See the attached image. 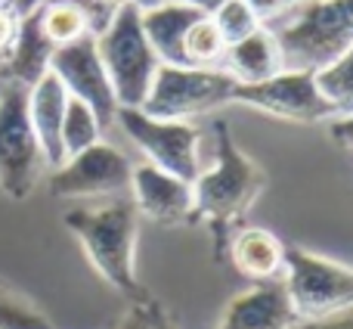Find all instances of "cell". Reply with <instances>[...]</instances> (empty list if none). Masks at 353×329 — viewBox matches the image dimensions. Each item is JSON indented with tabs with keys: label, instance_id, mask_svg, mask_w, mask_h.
<instances>
[{
	"label": "cell",
	"instance_id": "cell-24",
	"mask_svg": "<svg viewBox=\"0 0 353 329\" xmlns=\"http://www.w3.org/2000/svg\"><path fill=\"white\" fill-rule=\"evenodd\" d=\"M112 329H180L176 320L168 314V308L161 301H155L152 295H140L130 299L128 311L118 317V323Z\"/></svg>",
	"mask_w": 353,
	"mask_h": 329
},
{
	"label": "cell",
	"instance_id": "cell-14",
	"mask_svg": "<svg viewBox=\"0 0 353 329\" xmlns=\"http://www.w3.org/2000/svg\"><path fill=\"white\" fill-rule=\"evenodd\" d=\"M68 91L53 72L41 75L34 84L28 87V122L34 128V137L41 143V153L47 168H59L65 162V149H62V115H65Z\"/></svg>",
	"mask_w": 353,
	"mask_h": 329
},
{
	"label": "cell",
	"instance_id": "cell-22",
	"mask_svg": "<svg viewBox=\"0 0 353 329\" xmlns=\"http://www.w3.org/2000/svg\"><path fill=\"white\" fill-rule=\"evenodd\" d=\"M226 53V41L220 28L214 25L211 16H199L189 25L186 37H183V56L186 66L195 68H220V59Z\"/></svg>",
	"mask_w": 353,
	"mask_h": 329
},
{
	"label": "cell",
	"instance_id": "cell-27",
	"mask_svg": "<svg viewBox=\"0 0 353 329\" xmlns=\"http://www.w3.org/2000/svg\"><path fill=\"white\" fill-rule=\"evenodd\" d=\"M19 25H22V12L10 3V0H0V72L6 68L12 56V47H16L19 37Z\"/></svg>",
	"mask_w": 353,
	"mask_h": 329
},
{
	"label": "cell",
	"instance_id": "cell-9",
	"mask_svg": "<svg viewBox=\"0 0 353 329\" xmlns=\"http://www.w3.org/2000/svg\"><path fill=\"white\" fill-rule=\"evenodd\" d=\"M134 162L112 143H93L50 171V193L56 199H93V196L130 193Z\"/></svg>",
	"mask_w": 353,
	"mask_h": 329
},
{
	"label": "cell",
	"instance_id": "cell-3",
	"mask_svg": "<svg viewBox=\"0 0 353 329\" xmlns=\"http://www.w3.org/2000/svg\"><path fill=\"white\" fill-rule=\"evenodd\" d=\"M263 28L279 44L282 68L319 72L353 47V0H301Z\"/></svg>",
	"mask_w": 353,
	"mask_h": 329
},
{
	"label": "cell",
	"instance_id": "cell-32",
	"mask_svg": "<svg viewBox=\"0 0 353 329\" xmlns=\"http://www.w3.org/2000/svg\"><path fill=\"white\" fill-rule=\"evenodd\" d=\"M41 3H43V0H19V3H12V6H16L19 12H31L34 6H41Z\"/></svg>",
	"mask_w": 353,
	"mask_h": 329
},
{
	"label": "cell",
	"instance_id": "cell-16",
	"mask_svg": "<svg viewBox=\"0 0 353 329\" xmlns=\"http://www.w3.org/2000/svg\"><path fill=\"white\" fill-rule=\"evenodd\" d=\"M201 12H195L192 6L174 3V0H161L155 6L140 10L143 35H146L152 53L159 56L161 66H186L183 56V37H186L189 25L199 19Z\"/></svg>",
	"mask_w": 353,
	"mask_h": 329
},
{
	"label": "cell",
	"instance_id": "cell-4",
	"mask_svg": "<svg viewBox=\"0 0 353 329\" xmlns=\"http://www.w3.org/2000/svg\"><path fill=\"white\" fill-rule=\"evenodd\" d=\"M99 59L105 66V75L112 81L118 106L140 109L146 100L152 78L159 72V56L152 53L140 22V6L128 3L115 16V22L97 37Z\"/></svg>",
	"mask_w": 353,
	"mask_h": 329
},
{
	"label": "cell",
	"instance_id": "cell-20",
	"mask_svg": "<svg viewBox=\"0 0 353 329\" xmlns=\"http://www.w3.org/2000/svg\"><path fill=\"white\" fill-rule=\"evenodd\" d=\"M103 122L97 118V112L87 103L68 97L65 103V115H62V149H65V159L90 149L93 143L103 140Z\"/></svg>",
	"mask_w": 353,
	"mask_h": 329
},
{
	"label": "cell",
	"instance_id": "cell-19",
	"mask_svg": "<svg viewBox=\"0 0 353 329\" xmlns=\"http://www.w3.org/2000/svg\"><path fill=\"white\" fill-rule=\"evenodd\" d=\"M41 31L56 50L68 47V44L81 41V37L90 35L87 28V19L72 0H43L41 6H34Z\"/></svg>",
	"mask_w": 353,
	"mask_h": 329
},
{
	"label": "cell",
	"instance_id": "cell-1",
	"mask_svg": "<svg viewBox=\"0 0 353 329\" xmlns=\"http://www.w3.org/2000/svg\"><path fill=\"white\" fill-rule=\"evenodd\" d=\"M267 189V171L236 147L226 122H214V164L192 180L195 224H205L214 258L226 261L230 239L257 196Z\"/></svg>",
	"mask_w": 353,
	"mask_h": 329
},
{
	"label": "cell",
	"instance_id": "cell-5",
	"mask_svg": "<svg viewBox=\"0 0 353 329\" xmlns=\"http://www.w3.org/2000/svg\"><path fill=\"white\" fill-rule=\"evenodd\" d=\"M239 84L223 68L195 66H159L140 109L165 122H189L226 103H236Z\"/></svg>",
	"mask_w": 353,
	"mask_h": 329
},
{
	"label": "cell",
	"instance_id": "cell-26",
	"mask_svg": "<svg viewBox=\"0 0 353 329\" xmlns=\"http://www.w3.org/2000/svg\"><path fill=\"white\" fill-rule=\"evenodd\" d=\"M72 3L84 12L90 35L99 37L112 22H115V16L130 3V0H72Z\"/></svg>",
	"mask_w": 353,
	"mask_h": 329
},
{
	"label": "cell",
	"instance_id": "cell-23",
	"mask_svg": "<svg viewBox=\"0 0 353 329\" xmlns=\"http://www.w3.org/2000/svg\"><path fill=\"white\" fill-rule=\"evenodd\" d=\"M0 329H56L31 295L0 276Z\"/></svg>",
	"mask_w": 353,
	"mask_h": 329
},
{
	"label": "cell",
	"instance_id": "cell-12",
	"mask_svg": "<svg viewBox=\"0 0 353 329\" xmlns=\"http://www.w3.org/2000/svg\"><path fill=\"white\" fill-rule=\"evenodd\" d=\"M130 199H134L137 212L146 214L155 224H165V227L195 224L192 183L180 180V177L168 174V171L155 168V164H149V162L134 164Z\"/></svg>",
	"mask_w": 353,
	"mask_h": 329
},
{
	"label": "cell",
	"instance_id": "cell-10",
	"mask_svg": "<svg viewBox=\"0 0 353 329\" xmlns=\"http://www.w3.org/2000/svg\"><path fill=\"white\" fill-rule=\"evenodd\" d=\"M236 103H245L251 109L270 112L276 118H288V122L298 124L332 122L335 118L329 100L316 87V75L292 72V68H282L279 75L261 81V84H239Z\"/></svg>",
	"mask_w": 353,
	"mask_h": 329
},
{
	"label": "cell",
	"instance_id": "cell-8",
	"mask_svg": "<svg viewBox=\"0 0 353 329\" xmlns=\"http://www.w3.org/2000/svg\"><path fill=\"white\" fill-rule=\"evenodd\" d=\"M115 122L130 137V143L146 156L149 164L180 177L186 183H192L201 174V159H199L201 131L195 124L152 118L143 109H130V106H118Z\"/></svg>",
	"mask_w": 353,
	"mask_h": 329
},
{
	"label": "cell",
	"instance_id": "cell-6",
	"mask_svg": "<svg viewBox=\"0 0 353 329\" xmlns=\"http://www.w3.org/2000/svg\"><path fill=\"white\" fill-rule=\"evenodd\" d=\"M282 283L298 320H323L353 308V267L301 245H285Z\"/></svg>",
	"mask_w": 353,
	"mask_h": 329
},
{
	"label": "cell",
	"instance_id": "cell-2",
	"mask_svg": "<svg viewBox=\"0 0 353 329\" xmlns=\"http://www.w3.org/2000/svg\"><path fill=\"white\" fill-rule=\"evenodd\" d=\"M65 227L78 236L84 255L109 286L128 299H140L143 286L134 270L137 236H140V212L134 199H112L103 205H84L65 212Z\"/></svg>",
	"mask_w": 353,
	"mask_h": 329
},
{
	"label": "cell",
	"instance_id": "cell-31",
	"mask_svg": "<svg viewBox=\"0 0 353 329\" xmlns=\"http://www.w3.org/2000/svg\"><path fill=\"white\" fill-rule=\"evenodd\" d=\"M174 3L192 6V10H195V12H201V16H211V12H217L220 6L226 3V0H174Z\"/></svg>",
	"mask_w": 353,
	"mask_h": 329
},
{
	"label": "cell",
	"instance_id": "cell-25",
	"mask_svg": "<svg viewBox=\"0 0 353 329\" xmlns=\"http://www.w3.org/2000/svg\"><path fill=\"white\" fill-rule=\"evenodd\" d=\"M211 19L220 28V35H223L226 47L242 41V37H248V35H254V31L261 28V19L251 12V6L245 3V0H226L217 12H211Z\"/></svg>",
	"mask_w": 353,
	"mask_h": 329
},
{
	"label": "cell",
	"instance_id": "cell-18",
	"mask_svg": "<svg viewBox=\"0 0 353 329\" xmlns=\"http://www.w3.org/2000/svg\"><path fill=\"white\" fill-rule=\"evenodd\" d=\"M53 44L43 37L37 12H22V25H19V37L6 68L0 72V81H12V84L31 87L41 75L50 72V59H53Z\"/></svg>",
	"mask_w": 353,
	"mask_h": 329
},
{
	"label": "cell",
	"instance_id": "cell-28",
	"mask_svg": "<svg viewBox=\"0 0 353 329\" xmlns=\"http://www.w3.org/2000/svg\"><path fill=\"white\" fill-rule=\"evenodd\" d=\"M245 3H248L251 12L261 19V25H270V22H276L279 16H285L292 6H298L301 0H245Z\"/></svg>",
	"mask_w": 353,
	"mask_h": 329
},
{
	"label": "cell",
	"instance_id": "cell-33",
	"mask_svg": "<svg viewBox=\"0 0 353 329\" xmlns=\"http://www.w3.org/2000/svg\"><path fill=\"white\" fill-rule=\"evenodd\" d=\"M134 6H140V10H146V6H155V3H161V0H130Z\"/></svg>",
	"mask_w": 353,
	"mask_h": 329
},
{
	"label": "cell",
	"instance_id": "cell-15",
	"mask_svg": "<svg viewBox=\"0 0 353 329\" xmlns=\"http://www.w3.org/2000/svg\"><path fill=\"white\" fill-rule=\"evenodd\" d=\"M226 258L242 276L254 283L279 280L282 267H285V245L276 233L263 230V227H242L232 233L230 252Z\"/></svg>",
	"mask_w": 353,
	"mask_h": 329
},
{
	"label": "cell",
	"instance_id": "cell-11",
	"mask_svg": "<svg viewBox=\"0 0 353 329\" xmlns=\"http://www.w3.org/2000/svg\"><path fill=\"white\" fill-rule=\"evenodd\" d=\"M50 72L62 81V87L68 91V97L87 103L97 118L103 122V128H109L118 115V100L112 91V81L105 75V66L99 59L97 37L87 35L81 41L68 44V47L53 50L50 59Z\"/></svg>",
	"mask_w": 353,
	"mask_h": 329
},
{
	"label": "cell",
	"instance_id": "cell-34",
	"mask_svg": "<svg viewBox=\"0 0 353 329\" xmlns=\"http://www.w3.org/2000/svg\"><path fill=\"white\" fill-rule=\"evenodd\" d=\"M10 3H19V0H10Z\"/></svg>",
	"mask_w": 353,
	"mask_h": 329
},
{
	"label": "cell",
	"instance_id": "cell-30",
	"mask_svg": "<svg viewBox=\"0 0 353 329\" xmlns=\"http://www.w3.org/2000/svg\"><path fill=\"white\" fill-rule=\"evenodd\" d=\"M329 134L338 147L353 149V115H338L329 122Z\"/></svg>",
	"mask_w": 353,
	"mask_h": 329
},
{
	"label": "cell",
	"instance_id": "cell-7",
	"mask_svg": "<svg viewBox=\"0 0 353 329\" xmlns=\"http://www.w3.org/2000/svg\"><path fill=\"white\" fill-rule=\"evenodd\" d=\"M43 168L47 162L28 122V87L0 81V189L16 202L28 199Z\"/></svg>",
	"mask_w": 353,
	"mask_h": 329
},
{
	"label": "cell",
	"instance_id": "cell-13",
	"mask_svg": "<svg viewBox=\"0 0 353 329\" xmlns=\"http://www.w3.org/2000/svg\"><path fill=\"white\" fill-rule=\"evenodd\" d=\"M294 323L298 314L279 276V280L254 283L251 289L230 299L217 329H292Z\"/></svg>",
	"mask_w": 353,
	"mask_h": 329
},
{
	"label": "cell",
	"instance_id": "cell-17",
	"mask_svg": "<svg viewBox=\"0 0 353 329\" xmlns=\"http://www.w3.org/2000/svg\"><path fill=\"white\" fill-rule=\"evenodd\" d=\"M220 68H223L236 84H261V81L282 72L279 44H276V37L261 25L254 35H248L226 47L223 59H220Z\"/></svg>",
	"mask_w": 353,
	"mask_h": 329
},
{
	"label": "cell",
	"instance_id": "cell-29",
	"mask_svg": "<svg viewBox=\"0 0 353 329\" xmlns=\"http://www.w3.org/2000/svg\"><path fill=\"white\" fill-rule=\"evenodd\" d=\"M292 329H353V308H344L323 320H298Z\"/></svg>",
	"mask_w": 353,
	"mask_h": 329
},
{
	"label": "cell",
	"instance_id": "cell-21",
	"mask_svg": "<svg viewBox=\"0 0 353 329\" xmlns=\"http://www.w3.org/2000/svg\"><path fill=\"white\" fill-rule=\"evenodd\" d=\"M313 75H316V87L329 100L335 118L353 115V47H347L335 62H329Z\"/></svg>",
	"mask_w": 353,
	"mask_h": 329
}]
</instances>
